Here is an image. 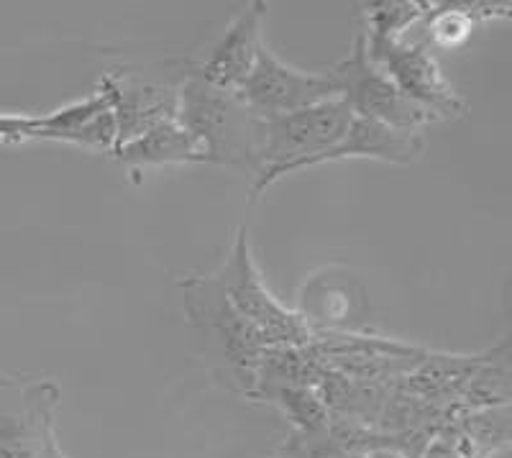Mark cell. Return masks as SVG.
Wrapping results in <instances>:
<instances>
[{"instance_id": "cell-1", "label": "cell", "mask_w": 512, "mask_h": 458, "mask_svg": "<svg viewBox=\"0 0 512 458\" xmlns=\"http://www.w3.org/2000/svg\"><path fill=\"white\" fill-rule=\"evenodd\" d=\"M175 87V118L200 144L205 164H231L259 172L262 118L254 116L236 93L205 85L198 77L185 75Z\"/></svg>"}, {"instance_id": "cell-2", "label": "cell", "mask_w": 512, "mask_h": 458, "mask_svg": "<svg viewBox=\"0 0 512 458\" xmlns=\"http://www.w3.org/2000/svg\"><path fill=\"white\" fill-rule=\"evenodd\" d=\"M180 290L187 320L208 338L218 359L226 364L233 387L239 389L246 400H254L259 369H262L264 354L272 346L249 320H244L231 308L213 272L187 274L185 279H180Z\"/></svg>"}, {"instance_id": "cell-3", "label": "cell", "mask_w": 512, "mask_h": 458, "mask_svg": "<svg viewBox=\"0 0 512 458\" xmlns=\"http://www.w3.org/2000/svg\"><path fill=\"white\" fill-rule=\"evenodd\" d=\"M351 118L354 113L341 98L323 100L285 116L262 118V154L259 172L254 174V185L249 190L251 203L262 198L274 182L308 169L315 157L336 146L346 134Z\"/></svg>"}, {"instance_id": "cell-4", "label": "cell", "mask_w": 512, "mask_h": 458, "mask_svg": "<svg viewBox=\"0 0 512 458\" xmlns=\"http://www.w3.org/2000/svg\"><path fill=\"white\" fill-rule=\"evenodd\" d=\"M213 277L221 285L226 300L231 302V308L241 318L249 320L269 346H310L313 331L303 323L297 310H290L272 295L262 272L256 267L249 228L239 226L233 236L231 251L221 261V267L213 272Z\"/></svg>"}, {"instance_id": "cell-5", "label": "cell", "mask_w": 512, "mask_h": 458, "mask_svg": "<svg viewBox=\"0 0 512 458\" xmlns=\"http://www.w3.org/2000/svg\"><path fill=\"white\" fill-rule=\"evenodd\" d=\"M52 141L108 154L116 149L118 131L111 95L98 85L82 100L49 113H0V144Z\"/></svg>"}, {"instance_id": "cell-6", "label": "cell", "mask_w": 512, "mask_h": 458, "mask_svg": "<svg viewBox=\"0 0 512 458\" xmlns=\"http://www.w3.org/2000/svg\"><path fill=\"white\" fill-rule=\"evenodd\" d=\"M367 54L402 95L423 108L433 121H461L469 113L466 100L443 77L431 47L425 41L382 39L361 29Z\"/></svg>"}, {"instance_id": "cell-7", "label": "cell", "mask_w": 512, "mask_h": 458, "mask_svg": "<svg viewBox=\"0 0 512 458\" xmlns=\"http://www.w3.org/2000/svg\"><path fill=\"white\" fill-rule=\"evenodd\" d=\"M57 382L0 372V458H44L57 443Z\"/></svg>"}, {"instance_id": "cell-8", "label": "cell", "mask_w": 512, "mask_h": 458, "mask_svg": "<svg viewBox=\"0 0 512 458\" xmlns=\"http://www.w3.org/2000/svg\"><path fill=\"white\" fill-rule=\"evenodd\" d=\"M328 72L338 85V98L349 105L354 116L397 128V131H408V134H423L425 128L436 123L423 108L405 98L395 82L369 59L361 29L356 31L349 57L333 64Z\"/></svg>"}, {"instance_id": "cell-9", "label": "cell", "mask_w": 512, "mask_h": 458, "mask_svg": "<svg viewBox=\"0 0 512 458\" xmlns=\"http://www.w3.org/2000/svg\"><path fill=\"white\" fill-rule=\"evenodd\" d=\"M310 354L328 372L356 382L392 387L418 364L428 348L410 346L387 336L367 331L356 333H313Z\"/></svg>"}, {"instance_id": "cell-10", "label": "cell", "mask_w": 512, "mask_h": 458, "mask_svg": "<svg viewBox=\"0 0 512 458\" xmlns=\"http://www.w3.org/2000/svg\"><path fill=\"white\" fill-rule=\"evenodd\" d=\"M236 95L254 116L272 118L338 98V85L331 72L297 70L264 44L254 70Z\"/></svg>"}, {"instance_id": "cell-11", "label": "cell", "mask_w": 512, "mask_h": 458, "mask_svg": "<svg viewBox=\"0 0 512 458\" xmlns=\"http://www.w3.org/2000/svg\"><path fill=\"white\" fill-rule=\"evenodd\" d=\"M264 18H267V3H249L241 8L239 16L233 18L221 39L213 44L203 62L185 64V75L198 77L205 85L239 93L246 77L254 70L259 49L264 41Z\"/></svg>"}, {"instance_id": "cell-12", "label": "cell", "mask_w": 512, "mask_h": 458, "mask_svg": "<svg viewBox=\"0 0 512 458\" xmlns=\"http://www.w3.org/2000/svg\"><path fill=\"white\" fill-rule=\"evenodd\" d=\"M98 85L111 95L113 118H116L118 144L144 134L146 128L175 118L177 113V87L146 82L131 72L111 70L103 75Z\"/></svg>"}, {"instance_id": "cell-13", "label": "cell", "mask_w": 512, "mask_h": 458, "mask_svg": "<svg viewBox=\"0 0 512 458\" xmlns=\"http://www.w3.org/2000/svg\"><path fill=\"white\" fill-rule=\"evenodd\" d=\"M313 333H356L364 331L367 295L354 279H338L336 274L313 277L300 292V310Z\"/></svg>"}, {"instance_id": "cell-14", "label": "cell", "mask_w": 512, "mask_h": 458, "mask_svg": "<svg viewBox=\"0 0 512 458\" xmlns=\"http://www.w3.org/2000/svg\"><path fill=\"white\" fill-rule=\"evenodd\" d=\"M423 151V134H408V131H397V128L354 116L341 141L315 157L308 169L326 162H344V159H374V162L410 167L423 157Z\"/></svg>"}, {"instance_id": "cell-15", "label": "cell", "mask_w": 512, "mask_h": 458, "mask_svg": "<svg viewBox=\"0 0 512 458\" xmlns=\"http://www.w3.org/2000/svg\"><path fill=\"white\" fill-rule=\"evenodd\" d=\"M111 159L136 174L141 169L172 167V164H205L200 144L187 134L177 118L146 128L144 134L123 141L111 151Z\"/></svg>"}, {"instance_id": "cell-16", "label": "cell", "mask_w": 512, "mask_h": 458, "mask_svg": "<svg viewBox=\"0 0 512 458\" xmlns=\"http://www.w3.org/2000/svg\"><path fill=\"white\" fill-rule=\"evenodd\" d=\"M507 16L510 3H431V11L423 18L428 36L425 44L438 49H459L472 36L474 26Z\"/></svg>"}, {"instance_id": "cell-17", "label": "cell", "mask_w": 512, "mask_h": 458, "mask_svg": "<svg viewBox=\"0 0 512 458\" xmlns=\"http://www.w3.org/2000/svg\"><path fill=\"white\" fill-rule=\"evenodd\" d=\"M364 24L361 29L372 36H382V39H402L410 26L420 24L431 3H420V0H379V3H369L364 6Z\"/></svg>"}, {"instance_id": "cell-18", "label": "cell", "mask_w": 512, "mask_h": 458, "mask_svg": "<svg viewBox=\"0 0 512 458\" xmlns=\"http://www.w3.org/2000/svg\"><path fill=\"white\" fill-rule=\"evenodd\" d=\"M44 458H67V456H64V453H62V448H59V446H54L52 451H49L47 456H44Z\"/></svg>"}]
</instances>
